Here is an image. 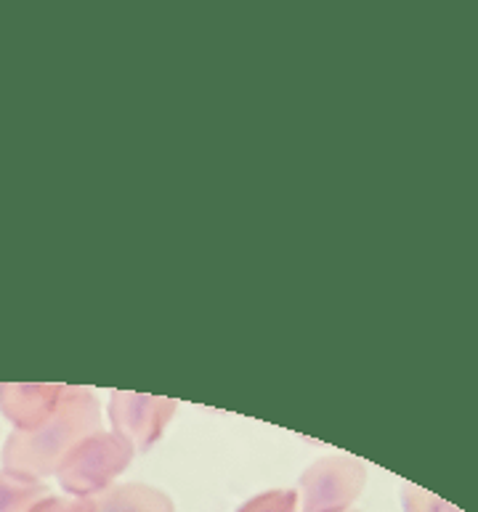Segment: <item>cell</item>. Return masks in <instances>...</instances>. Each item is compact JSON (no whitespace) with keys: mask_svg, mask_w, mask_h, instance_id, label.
<instances>
[{"mask_svg":"<svg viewBox=\"0 0 478 512\" xmlns=\"http://www.w3.org/2000/svg\"><path fill=\"white\" fill-rule=\"evenodd\" d=\"M101 412L99 401L83 388L64 390L62 404L35 430H14L3 446V467L6 473L22 475L30 481L54 475L62 459L70 454L83 438L99 433Z\"/></svg>","mask_w":478,"mask_h":512,"instance_id":"cell-1","label":"cell"},{"mask_svg":"<svg viewBox=\"0 0 478 512\" xmlns=\"http://www.w3.org/2000/svg\"><path fill=\"white\" fill-rule=\"evenodd\" d=\"M133 446L117 433H93L62 459L59 483L75 499H93L131 465Z\"/></svg>","mask_w":478,"mask_h":512,"instance_id":"cell-2","label":"cell"},{"mask_svg":"<svg viewBox=\"0 0 478 512\" xmlns=\"http://www.w3.org/2000/svg\"><path fill=\"white\" fill-rule=\"evenodd\" d=\"M367 483V467L354 457H324L303 473L301 512H348Z\"/></svg>","mask_w":478,"mask_h":512,"instance_id":"cell-3","label":"cell"},{"mask_svg":"<svg viewBox=\"0 0 478 512\" xmlns=\"http://www.w3.org/2000/svg\"><path fill=\"white\" fill-rule=\"evenodd\" d=\"M176 409L178 404L170 398L141 396V393H125V390H117L109 398L112 428L117 436L133 446V451H147L155 441H160Z\"/></svg>","mask_w":478,"mask_h":512,"instance_id":"cell-4","label":"cell"},{"mask_svg":"<svg viewBox=\"0 0 478 512\" xmlns=\"http://www.w3.org/2000/svg\"><path fill=\"white\" fill-rule=\"evenodd\" d=\"M64 385H0V412L16 430H35L62 404Z\"/></svg>","mask_w":478,"mask_h":512,"instance_id":"cell-5","label":"cell"},{"mask_svg":"<svg viewBox=\"0 0 478 512\" xmlns=\"http://www.w3.org/2000/svg\"><path fill=\"white\" fill-rule=\"evenodd\" d=\"M96 512H176L168 494L160 489L144 486V483H125V486H109L93 497Z\"/></svg>","mask_w":478,"mask_h":512,"instance_id":"cell-6","label":"cell"},{"mask_svg":"<svg viewBox=\"0 0 478 512\" xmlns=\"http://www.w3.org/2000/svg\"><path fill=\"white\" fill-rule=\"evenodd\" d=\"M43 497H48V489L40 481H30L6 470L0 473V512H27Z\"/></svg>","mask_w":478,"mask_h":512,"instance_id":"cell-7","label":"cell"},{"mask_svg":"<svg viewBox=\"0 0 478 512\" xmlns=\"http://www.w3.org/2000/svg\"><path fill=\"white\" fill-rule=\"evenodd\" d=\"M237 512H298L295 491H266L239 507Z\"/></svg>","mask_w":478,"mask_h":512,"instance_id":"cell-8","label":"cell"},{"mask_svg":"<svg viewBox=\"0 0 478 512\" xmlns=\"http://www.w3.org/2000/svg\"><path fill=\"white\" fill-rule=\"evenodd\" d=\"M404 510L407 512H463L452 507L449 502L439 499L431 491L417 489V486H404Z\"/></svg>","mask_w":478,"mask_h":512,"instance_id":"cell-9","label":"cell"},{"mask_svg":"<svg viewBox=\"0 0 478 512\" xmlns=\"http://www.w3.org/2000/svg\"><path fill=\"white\" fill-rule=\"evenodd\" d=\"M27 512H96L91 499L75 497H43L38 505H32Z\"/></svg>","mask_w":478,"mask_h":512,"instance_id":"cell-10","label":"cell"},{"mask_svg":"<svg viewBox=\"0 0 478 512\" xmlns=\"http://www.w3.org/2000/svg\"><path fill=\"white\" fill-rule=\"evenodd\" d=\"M348 512H354V510H348Z\"/></svg>","mask_w":478,"mask_h":512,"instance_id":"cell-11","label":"cell"}]
</instances>
